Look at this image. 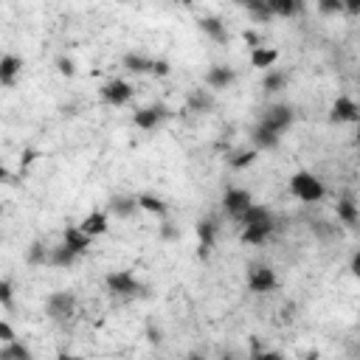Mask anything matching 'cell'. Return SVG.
<instances>
[{
	"mask_svg": "<svg viewBox=\"0 0 360 360\" xmlns=\"http://www.w3.org/2000/svg\"><path fill=\"white\" fill-rule=\"evenodd\" d=\"M290 192L302 203H318L326 189H324L318 175H313V172H295L290 177Z\"/></svg>",
	"mask_w": 360,
	"mask_h": 360,
	"instance_id": "cell-1",
	"label": "cell"
},
{
	"mask_svg": "<svg viewBox=\"0 0 360 360\" xmlns=\"http://www.w3.org/2000/svg\"><path fill=\"white\" fill-rule=\"evenodd\" d=\"M76 313V295L71 290H56L45 298V315L56 324H65L71 321Z\"/></svg>",
	"mask_w": 360,
	"mask_h": 360,
	"instance_id": "cell-2",
	"label": "cell"
},
{
	"mask_svg": "<svg viewBox=\"0 0 360 360\" xmlns=\"http://www.w3.org/2000/svg\"><path fill=\"white\" fill-rule=\"evenodd\" d=\"M104 287L107 293L113 295H124V298H135V295H144L146 293V284H141L130 270H118V273H110L104 279Z\"/></svg>",
	"mask_w": 360,
	"mask_h": 360,
	"instance_id": "cell-3",
	"label": "cell"
},
{
	"mask_svg": "<svg viewBox=\"0 0 360 360\" xmlns=\"http://www.w3.org/2000/svg\"><path fill=\"white\" fill-rule=\"evenodd\" d=\"M133 85L130 82H124V79H110V82H104L102 85V90H99V99L107 104V107H122V104H127L130 99H133Z\"/></svg>",
	"mask_w": 360,
	"mask_h": 360,
	"instance_id": "cell-4",
	"label": "cell"
},
{
	"mask_svg": "<svg viewBox=\"0 0 360 360\" xmlns=\"http://www.w3.org/2000/svg\"><path fill=\"white\" fill-rule=\"evenodd\" d=\"M279 287V279L270 265H251L248 267V290L251 293H273Z\"/></svg>",
	"mask_w": 360,
	"mask_h": 360,
	"instance_id": "cell-5",
	"label": "cell"
},
{
	"mask_svg": "<svg viewBox=\"0 0 360 360\" xmlns=\"http://www.w3.org/2000/svg\"><path fill=\"white\" fill-rule=\"evenodd\" d=\"M172 113H169V107L166 104H161V102H155V104H146V107H141V110H135V115H133V124L138 127V130H155V127H161L166 118H169Z\"/></svg>",
	"mask_w": 360,
	"mask_h": 360,
	"instance_id": "cell-6",
	"label": "cell"
},
{
	"mask_svg": "<svg viewBox=\"0 0 360 360\" xmlns=\"http://www.w3.org/2000/svg\"><path fill=\"white\" fill-rule=\"evenodd\" d=\"M293 118H295V110L290 104H270L262 113V124H267L270 130H276L282 135V133H287L293 127Z\"/></svg>",
	"mask_w": 360,
	"mask_h": 360,
	"instance_id": "cell-7",
	"label": "cell"
},
{
	"mask_svg": "<svg viewBox=\"0 0 360 360\" xmlns=\"http://www.w3.org/2000/svg\"><path fill=\"white\" fill-rule=\"evenodd\" d=\"M329 122L333 124H349V122H360V107L349 99V96H338L329 107Z\"/></svg>",
	"mask_w": 360,
	"mask_h": 360,
	"instance_id": "cell-8",
	"label": "cell"
},
{
	"mask_svg": "<svg viewBox=\"0 0 360 360\" xmlns=\"http://www.w3.org/2000/svg\"><path fill=\"white\" fill-rule=\"evenodd\" d=\"M254 205V197H251V192L248 189H228L225 194H223V208L231 214V217H243L248 208Z\"/></svg>",
	"mask_w": 360,
	"mask_h": 360,
	"instance_id": "cell-9",
	"label": "cell"
},
{
	"mask_svg": "<svg viewBox=\"0 0 360 360\" xmlns=\"http://www.w3.org/2000/svg\"><path fill=\"white\" fill-rule=\"evenodd\" d=\"M197 239H200L197 256H200V259H208V254H212V248H214V243H217V220H214V217L197 220Z\"/></svg>",
	"mask_w": 360,
	"mask_h": 360,
	"instance_id": "cell-10",
	"label": "cell"
},
{
	"mask_svg": "<svg viewBox=\"0 0 360 360\" xmlns=\"http://www.w3.org/2000/svg\"><path fill=\"white\" fill-rule=\"evenodd\" d=\"M236 82V71L231 65H212L205 71V87L212 90H228Z\"/></svg>",
	"mask_w": 360,
	"mask_h": 360,
	"instance_id": "cell-11",
	"label": "cell"
},
{
	"mask_svg": "<svg viewBox=\"0 0 360 360\" xmlns=\"http://www.w3.org/2000/svg\"><path fill=\"white\" fill-rule=\"evenodd\" d=\"M335 212H338V220H341L344 225H352V228H355V225L360 223V205H357V200H355L352 192H344V194L338 197Z\"/></svg>",
	"mask_w": 360,
	"mask_h": 360,
	"instance_id": "cell-12",
	"label": "cell"
},
{
	"mask_svg": "<svg viewBox=\"0 0 360 360\" xmlns=\"http://www.w3.org/2000/svg\"><path fill=\"white\" fill-rule=\"evenodd\" d=\"M107 208L118 217V220H130L135 212H138V194H113L110 197V203H107Z\"/></svg>",
	"mask_w": 360,
	"mask_h": 360,
	"instance_id": "cell-13",
	"label": "cell"
},
{
	"mask_svg": "<svg viewBox=\"0 0 360 360\" xmlns=\"http://www.w3.org/2000/svg\"><path fill=\"white\" fill-rule=\"evenodd\" d=\"M214 93L212 90H203V87H194L189 99H186V110L194 113V115H205V113H212L214 110Z\"/></svg>",
	"mask_w": 360,
	"mask_h": 360,
	"instance_id": "cell-14",
	"label": "cell"
},
{
	"mask_svg": "<svg viewBox=\"0 0 360 360\" xmlns=\"http://www.w3.org/2000/svg\"><path fill=\"white\" fill-rule=\"evenodd\" d=\"M251 141H254V149H276L279 141H282V135L259 122V124L254 127V133H251Z\"/></svg>",
	"mask_w": 360,
	"mask_h": 360,
	"instance_id": "cell-15",
	"label": "cell"
},
{
	"mask_svg": "<svg viewBox=\"0 0 360 360\" xmlns=\"http://www.w3.org/2000/svg\"><path fill=\"white\" fill-rule=\"evenodd\" d=\"M63 243H65L74 254H79V256H82V254H87V251H90V243H93V236H87V234L76 225V228H65V234H63Z\"/></svg>",
	"mask_w": 360,
	"mask_h": 360,
	"instance_id": "cell-16",
	"label": "cell"
},
{
	"mask_svg": "<svg viewBox=\"0 0 360 360\" xmlns=\"http://www.w3.org/2000/svg\"><path fill=\"white\" fill-rule=\"evenodd\" d=\"M273 231H276V220L273 223H265V225H254V228H243L239 239H243L245 245H262V243H267Z\"/></svg>",
	"mask_w": 360,
	"mask_h": 360,
	"instance_id": "cell-17",
	"label": "cell"
},
{
	"mask_svg": "<svg viewBox=\"0 0 360 360\" xmlns=\"http://www.w3.org/2000/svg\"><path fill=\"white\" fill-rule=\"evenodd\" d=\"M197 25H200V32L208 34L214 43H228V28H225V23L220 17H200Z\"/></svg>",
	"mask_w": 360,
	"mask_h": 360,
	"instance_id": "cell-18",
	"label": "cell"
},
{
	"mask_svg": "<svg viewBox=\"0 0 360 360\" xmlns=\"http://www.w3.org/2000/svg\"><path fill=\"white\" fill-rule=\"evenodd\" d=\"M287 82H290V76L284 74V71H276V68H270V71H265V76H262V93H279V90H284L287 87Z\"/></svg>",
	"mask_w": 360,
	"mask_h": 360,
	"instance_id": "cell-19",
	"label": "cell"
},
{
	"mask_svg": "<svg viewBox=\"0 0 360 360\" xmlns=\"http://www.w3.org/2000/svg\"><path fill=\"white\" fill-rule=\"evenodd\" d=\"M107 225H110L107 212H93V214H87V217L79 223V228H82L87 236H102V234L107 231Z\"/></svg>",
	"mask_w": 360,
	"mask_h": 360,
	"instance_id": "cell-20",
	"label": "cell"
},
{
	"mask_svg": "<svg viewBox=\"0 0 360 360\" xmlns=\"http://www.w3.org/2000/svg\"><path fill=\"white\" fill-rule=\"evenodd\" d=\"M265 223H273V214H270L265 205H256V203L248 208L243 217H239V225H243V228H254V225H265Z\"/></svg>",
	"mask_w": 360,
	"mask_h": 360,
	"instance_id": "cell-21",
	"label": "cell"
},
{
	"mask_svg": "<svg viewBox=\"0 0 360 360\" xmlns=\"http://www.w3.org/2000/svg\"><path fill=\"white\" fill-rule=\"evenodd\" d=\"M23 71V59L14 56V54H6L3 59H0V82H3L6 87L14 85V76Z\"/></svg>",
	"mask_w": 360,
	"mask_h": 360,
	"instance_id": "cell-22",
	"label": "cell"
},
{
	"mask_svg": "<svg viewBox=\"0 0 360 360\" xmlns=\"http://www.w3.org/2000/svg\"><path fill=\"white\" fill-rule=\"evenodd\" d=\"M276 59H279V51L276 48H256V51H251V65L254 68H262V71H270L276 65Z\"/></svg>",
	"mask_w": 360,
	"mask_h": 360,
	"instance_id": "cell-23",
	"label": "cell"
},
{
	"mask_svg": "<svg viewBox=\"0 0 360 360\" xmlns=\"http://www.w3.org/2000/svg\"><path fill=\"white\" fill-rule=\"evenodd\" d=\"M122 63H124V68H127L130 74H149V71H153V59L144 56V54H135V51L124 54Z\"/></svg>",
	"mask_w": 360,
	"mask_h": 360,
	"instance_id": "cell-24",
	"label": "cell"
},
{
	"mask_svg": "<svg viewBox=\"0 0 360 360\" xmlns=\"http://www.w3.org/2000/svg\"><path fill=\"white\" fill-rule=\"evenodd\" d=\"M138 205H141V212L158 214V217H166V214H169V205H166L158 194H138Z\"/></svg>",
	"mask_w": 360,
	"mask_h": 360,
	"instance_id": "cell-25",
	"label": "cell"
},
{
	"mask_svg": "<svg viewBox=\"0 0 360 360\" xmlns=\"http://www.w3.org/2000/svg\"><path fill=\"white\" fill-rule=\"evenodd\" d=\"M0 360H34V355L23 341H14V344H3V349H0Z\"/></svg>",
	"mask_w": 360,
	"mask_h": 360,
	"instance_id": "cell-26",
	"label": "cell"
},
{
	"mask_svg": "<svg viewBox=\"0 0 360 360\" xmlns=\"http://www.w3.org/2000/svg\"><path fill=\"white\" fill-rule=\"evenodd\" d=\"M267 3H270V12L279 17H295L304 12V3H298V0H267Z\"/></svg>",
	"mask_w": 360,
	"mask_h": 360,
	"instance_id": "cell-27",
	"label": "cell"
},
{
	"mask_svg": "<svg viewBox=\"0 0 360 360\" xmlns=\"http://www.w3.org/2000/svg\"><path fill=\"white\" fill-rule=\"evenodd\" d=\"M256 158H259L256 149H236V153H231V155H228V166L239 172V169H248V166H254V164H256Z\"/></svg>",
	"mask_w": 360,
	"mask_h": 360,
	"instance_id": "cell-28",
	"label": "cell"
},
{
	"mask_svg": "<svg viewBox=\"0 0 360 360\" xmlns=\"http://www.w3.org/2000/svg\"><path fill=\"white\" fill-rule=\"evenodd\" d=\"M25 262L28 265H34V267H40V265H51V248H45V243H32V248H28V254H25Z\"/></svg>",
	"mask_w": 360,
	"mask_h": 360,
	"instance_id": "cell-29",
	"label": "cell"
},
{
	"mask_svg": "<svg viewBox=\"0 0 360 360\" xmlns=\"http://www.w3.org/2000/svg\"><path fill=\"white\" fill-rule=\"evenodd\" d=\"M76 259H79V254H74L65 243L56 245V248H51V265H54V267H71Z\"/></svg>",
	"mask_w": 360,
	"mask_h": 360,
	"instance_id": "cell-30",
	"label": "cell"
},
{
	"mask_svg": "<svg viewBox=\"0 0 360 360\" xmlns=\"http://www.w3.org/2000/svg\"><path fill=\"white\" fill-rule=\"evenodd\" d=\"M245 9H248L254 17H259V20H270V17H273V12H270V3H262V0H251Z\"/></svg>",
	"mask_w": 360,
	"mask_h": 360,
	"instance_id": "cell-31",
	"label": "cell"
},
{
	"mask_svg": "<svg viewBox=\"0 0 360 360\" xmlns=\"http://www.w3.org/2000/svg\"><path fill=\"white\" fill-rule=\"evenodd\" d=\"M0 304H3L6 310H12V304H14V287H12L9 279L0 282Z\"/></svg>",
	"mask_w": 360,
	"mask_h": 360,
	"instance_id": "cell-32",
	"label": "cell"
},
{
	"mask_svg": "<svg viewBox=\"0 0 360 360\" xmlns=\"http://www.w3.org/2000/svg\"><path fill=\"white\" fill-rule=\"evenodd\" d=\"M251 360H284V355L282 352H276V349H259V346H254V352H251Z\"/></svg>",
	"mask_w": 360,
	"mask_h": 360,
	"instance_id": "cell-33",
	"label": "cell"
},
{
	"mask_svg": "<svg viewBox=\"0 0 360 360\" xmlns=\"http://www.w3.org/2000/svg\"><path fill=\"white\" fill-rule=\"evenodd\" d=\"M56 71L63 74V76H68V79H71V76L76 74V65H74V59H71V56H59V59H56Z\"/></svg>",
	"mask_w": 360,
	"mask_h": 360,
	"instance_id": "cell-34",
	"label": "cell"
},
{
	"mask_svg": "<svg viewBox=\"0 0 360 360\" xmlns=\"http://www.w3.org/2000/svg\"><path fill=\"white\" fill-rule=\"evenodd\" d=\"M158 236H161V239H166V243H175V239H180V231H177L172 223H164V225H161V231H158Z\"/></svg>",
	"mask_w": 360,
	"mask_h": 360,
	"instance_id": "cell-35",
	"label": "cell"
},
{
	"mask_svg": "<svg viewBox=\"0 0 360 360\" xmlns=\"http://www.w3.org/2000/svg\"><path fill=\"white\" fill-rule=\"evenodd\" d=\"M169 71H172V68H169L166 59H153V71H149L153 76H161V79H164V76H169Z\"/></svg>",
	"mask_w": 360,
	"mask_h": 360,
	"instance_id": "cell-36",
	"label": "cell"
},
{
	"mask_svg": "<svg viewBox=\"0 0 360 360\" xmlns=\"http://www.w3.org/2000/svg\"><path fill=\"white\" fill-rule=\"evenodd\" d=\"M0 341H3V344H14V341H17L9 321H0Z\"/></svg>",
	"mask_w": 360,
	"mask_h": 360,
	"instance_id": "cell-37",
	"label": "cell"
},
{
	"mask_svg": "<svg viewBox=\"0 0 360 360\" xmlns=\"http://www.w3.org/2000/svg\"><path fill=\"white\" fill-rule=\"evenodd\" d=\"M146 338H149V344H161V341H164V333H161V326H155V321H149Z\"/></svg>",
	"mask_w": 360,
	"mask_h": 360,
	"instance_id": "cell-38",
	"label": "cell"
},
{
	"mask_svg": "<svg viewBox=\"0 0 360 360\" xmlns=\"http://www.w3.org/2000/svg\"><path fill=\"white\" fill-rule=\"evenodd\" d=\"M318 12H324V14H341V12H346V3H318Z\"/></svg>",
	"mask_w": 360,
	"mask_h": 360,
	"instance_id": "cell-39",
	"label": "cell"
},
{
	"mask_svg": "<svg viewBox=\"0 0 360 360\" xmlns=\"http://www.w3.org/2000/svg\"><path fill=\"white\" fill-rule=\"evenodd\" d=\"M346 357H349V360H360V338L349 341V346H346Z\"/></svg>",
	"mask_w": 360,
	"mask_h": 360,
	"instance_id": "cell-40",
	"label": "cell"
},
{
	"mask_svg": "<svg viewBox=\"0 0 360 360\" xmlns=\"http://www.w3.org/2000/svg\"><path fill=\"white\" fill-rule=\"evenodd\" d=\"M243 40H245V43H248L254 51L259 48V34H256V32H251V28H245V32H243Z\"/></svg>",
	"mask_w": 360,
	"mask_h": 360,
	"instance_id": "cell-41",
	"label": "cell"
},
{
	"mask_svg": "<svg viewBox=\"0 0 360 360\" xmlns=\"http://www.w3.org/2000/svg\"><path fill=\"white\" fill-rule=\"evenodd\" d=\"M349 270H352V276H355V279H360V251H355V256H352V265H349Z\"/></svg>",
	"mask_w": 360,
	"mask_h": 360,
	"instance_id": "cell-42",
	"label": "cell"
},
{
	"mask_svg": "<svg viewBox=\"0 0 360 360\" xmlns=\"http://www.w3.org/2000/svg\"><path fill=\"white\" fill-rule=\"evenodd\" d=\"M346 12H349V14H360V0H352V3H346Z\"/></svg>",
	"mask_w": 360,
	"mask_h": 360,
	"instance_id": "cell-43",
	"label": "cell"
},
{
	"mask_svg": "<svg viewBox=\"0 0 360 360\" xmlns=\"http://www.w3.org/2000/svg\"><path fill=\"white\" fill-rule=\"evenodd\" d=\"M56 360H82V357H79V355H71V352H59Z\"/></svg>",
	"mask_w": 360,
	"mask_h": 360,
	"instance_id": "cell-44",
	"label": "cell"
},
{
	"mask_svg": "<svg viewBox=\"0 0 360 360\" xmlns=\"http://www.w3.org/2000/svg\"><path fill=\"white\" fill-rule=\"evenodd\" d=\"M183 360H208V357H205L203 352H189V355H186Z\"/></svg>",
	"mask_w": 360,
	"mask_h": 360,
	"instance_id": "cell-45",
	"label": "cell"
},
{
	"mask_svg": "<svg viewBox=\"0 0 360 360\" xmlns=\"http://www.w3.org/2000/svg\"><path fill=\"white\" fill-rule=\"evenodd\" d=\"M304 360H318V352H315V349H313V352H307V355H304Z\"/></svg>",
	"mask_w": 360,
	"mask_h": 360,
	"instance_id": "cell-46",
	"label": "cell"
},
{
	"mask_svg": "<svg viewBox=\"0 0 360 360\" xmlns=\"http://www.w3.org/2000/svg\"><path fill=\"white\" fill-rule=\"evenodd\" d=\"M355 146H360V122H357V130H355Z\"/></svg>",
	"mask_w": 360,
	"mask_h": 360,
	"instance_id": "cell-47",
	"label": "cell"
},
{
	"mask_svg": "<svg viewBox=\"0 0 360 360\" xmlns=\"http://www.w3.org/2000/svg\"><path fill=\"white\" fill-rule=\"evenodd\" d=\"M223 360H234V352H223Z\"/></svg>",
	"mask_w": 360,
	"mask_h": 360,
	"instance_id": "cell-48",
	"label": "cell"
}]
</instances>
